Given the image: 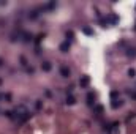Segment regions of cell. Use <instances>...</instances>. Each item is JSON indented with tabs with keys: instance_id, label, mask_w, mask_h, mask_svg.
Here are the masks:
<instances>
[{
	"instance_id": "obj_15",
	"label": "cell",
	"mask_w": 136,
	"mask_h": 134,
	"mask_svg": "<svg viewBox=\"0 0 136 134\" xmlns=\"http://www.w3.org/2000/svg\"><path fill=\"white\" fill-rule=\"evenodd\" d=\"M2 99H5V93H0V103H2Z\"/></svg>"
},
{
	"instance_id": "obj_2",
	"label": "cell",
	"mask_w": 136,
	"mask_h": 134,
	"mask_svg": "<svg viewBox=\"0 0 136 134\" xmlns=\"http://www.w3.org/2000/svg\"><path fill=\"white\" fill-rule=\"evenodd\" d=\"M60 74L63 77H70V68L68 66H60Z\"/></svg>"
},
{
	"instance_id": "obj_11",
	"label": "cell",
	"mask_w": 136,
	"mask_h": 134,
	"mask_svg": "<svg viewBox=\"0 0 136 134\" xmlns=\"http://www.w3.org/2000/svg\"><path fill=\"white\" fill-rule=\"evenodd\" d=\"M54 6H55V3H54V2H51V3H48V5H46L44 8H54Z\"/></svg>"
},
{
	"instance_id": "obj_16",
	"label": "cell",
	"mask_w": 136,
	"mask_h": 134,
	"mask_svg": "<svg viewBox=\"0 0 136 134\" xmlns=\"http://www.w3.org/2000/svg\"><path fill=\"white\" fill-rule=\"evenodd\" d=\"M2 65H3V60H2V58H0V66H2Z\"/></svg>"
},
{
	"instance_id": "obj_1",
	"label": "cell",
	"mask_w": 136,
	"mask_h": 134,
	"mask_svg": "<svg viewBox=\"0 0 136 134\" xmlns=\"http://www.w3.org/2000/svg\"><path fill=\"white\" fill-rule=\"evenodd\" d=\"M79 85H81L82 88H85V87L89 85V77H87V76H82V77L79 79Z\"/></svg>"
},
{
	"instance_id": "obj_8",
	"label": "cell",
	"mask_w": 136,
	"mask_h": 134,
	"mask_svg": "<svg viewBox=\"0 0 136 134\" xmlns=\"http://www.w3.org/2000/svg\"><path fill=\"white\" fill-rule=\"evenodd\" d=\"M128 76H130V77H135V76H136V69L130 68V69H128Z\"/></svg>"
},
{
	"instance_id": "obj_17",
	"label": "cell",
	"mask_w": 136,
	"mask_h": 134,
	"mask_svg": "<svg viewBox=\"0 0 136 134\" xmlns=\"http://www.w3.org/2000/svg\"><path fill=\"white\" fill-rule=\"evenodd\" d=\"M2 82H3V80H2V79H0V85H2Z\"/></svg>"
},
{
	"instance_id": "obj_10",
	"label": "cell",
	"mask_w": 136,
	"mask_h": 134,
	"mask_svg": "<svg viewBox=\"0 0 136 134\" xmlns=\"http://www.w3.org/2000/svg\"><path fill=\"white\" fill-rule=\"evenodd\" d=\"M95 98V95H94V93H89V95H87V99H89V103H92V99H94Z\"/></svg>"
},
{
	"instance_id": "obj_9",
	"label": "cell",
	"mask_w": 136,
	"mask_h": 134,
	"mask_svg": "<svg viewBox=\"0 0 136 134\" xmlns=\"http://www.w3.org/2000/svg\"><path fill=\"white\" fill-rule=\"evenodd\" d=\"M29 16H30L32 19H36V18H38V11H36V10H33V11H30V14H29Z\"/></svg>"
},
{
	"instance_id": "obj_7",
	"label": "cell",
	"mask_w": 136,
	"mask_h": 134,
	"mask_svg": "<svg viewBox=\"0 0 136 134\" xmlns=\"http://www.w3.org/2000/svg\"><path fill=\"white\" fill-rule=\"evenodd\" d=\"M74 103H76L74 96H71V95H70V96H67V104H70V106H71V104H74Z\"/></svg>"
},
{
	"instance_id": "obj_6",
	"label": "cell",
	"mask_w": 136,
	"mask_h": 134,
	"mask_svg": "<svg viewBox=\"0 0 136 134\" xmlns=\"http://www.w3.org/2000/svg\"><path fill=\"white\" fill-rule=\"evenodd\" d=\"M68 49H70V44H68V43H62V44H60V51H62V52H68Z\"/></svg>"
},
{
	"instance_id": "obj_13",
	"label": "cell",
	"mask_w": 136,
	"mask_h": 134,
	"mask_svg": "<svg viewBox=\"0 0 136 134\" xmlns=\"http://www.w3.org/2000/svg\"><path fill=\"white\" fill-rule=\"evenodd\" d=\"M84 33H87V35H90V33H92V30L89 29V27H85V29H84Z\"/></svg>"
},
{
	"instance_id": "obj_3",
	"label": "cell",
	"mask_w": 136,
	"mask_h": 134,
	"mask_svg": "<svg viewBox=\"0 0 136 134\" xmlns=\"http://www.w3.org/2000/svg\"><path fill=\"white\" fill-rule=\"evenodd\" d=\"M51 68H52L51 62H43V63H41V69H43V71L48 73V71H51Z\"/></svg>"
},
{
	"instance_id": "obj_14",
	"label": "cell",
	"mask_w": 136,
	"mask_h": 134,
	"mask_svg": "<svg viewBox=\"0 0 136 134\" xmlns=\"http://www.w3.org/2000/svg\"><path fill=\"white\" fill-rule=\"evenodd\" d=\"M130 96H131V98H135V99H136V92H130Z\"/></svg>"
},
{
	"instance_id": "obj_4",
	"label": "cell",
	"mask_w": 136,
	"mask_h": 134,
	"mask_svg": "<svg viewBox=\"0 0 136 134\" xmlns=\"http://www.w3.org/2000/svg\"><path fill=\"white\" fill-rule=\"evenodd\" d=\"M127 55L131 57V58H135V57H136V48H130V49L127 51Z\"/></svg>"
},
{
	"instance_id": "obj_12",
	"label": "cell",
	"mask_w": 136,
	"mask_h": 134,
	"mask_svg": "<svg viewBox=\"0 0 136 134\" xmlns=\"http://www.w3.org/2000/svg\"><path fill=\"white\" fill-rule=\"evenodd\" d=\"M21 62H22V66H27V60H25L24 57H21Z\"/></svg>"
},
{
	"instance_id": "obj_5",
	"label": "cell",
	"mask_w": 136,
	"mask_h": 134,
	"mask_svg": "<svg viewBox=\"0 0 136 134\" xmlns=\"http://www.w3.org/2000/svg\"><path fill=\"white\" fill-rule=\"evenodd\" d=\"M111 106L114 107V109H117V107H120V106H122V101H120V99H112Z\"/></svg>"
}]
</instances>
